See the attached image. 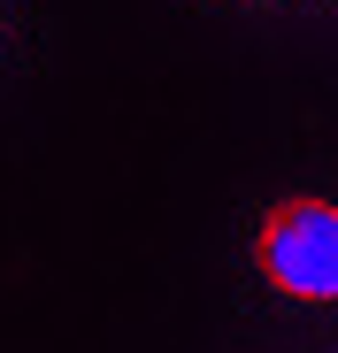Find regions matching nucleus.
Returning <instances> with one entry per match:
<instances>
[{
	"mask_svg": "<svg viewBox=\"0 0 338 353\" xmlns=\"http://www.w3.org/2000/svg\"><path fill=\"white\" fill-rule=\"evenodd\" d=\"M254 261L285 300H338V208L330 200H277L261 215Z\"/></svg>",
	"mask_w": 338,
	"mask_h": 353,
	"instance_id": "f257e3e1",
	"label": "nucleus"
}]
</instances>
